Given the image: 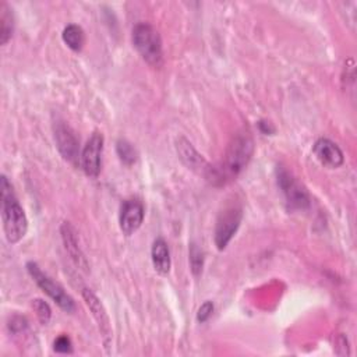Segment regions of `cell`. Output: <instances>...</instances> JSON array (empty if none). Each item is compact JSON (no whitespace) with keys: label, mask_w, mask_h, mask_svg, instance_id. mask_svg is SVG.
<instances>
[{"label":"cell","mask_w":357,"mask_h":357,"mask_svg":"<svg viewBox=\"0 0 357 357\" xmlns=\"http://www.w3.org/2000/svg\"><path fill=\"white\" fill-rule=\"evenodd\" d=\"M103 149V137L100 132H93L86 141L81 152V167L89 177H98L100 172V156Z\"/></svg>","instance_id":"obj_6"},{"label":"cell","mask_w":357,"mask_h":357,"mask_svg":"<svg viewBox=\"0 0 357 357\" xmlns=\"http://www.w3.org/2000/svg\"><path fill=\"white\" fill-rule=\"evenodd\" d=\"M0 198H1V219L3 229L8 243H18L28 230V219L18 204L13 187L6 176L0 178Z\"/></svg>","instance_id":"obj_2"},{"label":"cell","mask_w":357,"mask_h":357,"mask_svg":"<svg viewBox=\"0 0 357 357\" xmlns=\"http://www.w3.org/2000/svg\"><path fill=\"white\" fill-rule=\"evenodd\" d=\"M190 264L195 275H198L202 271V264H204L202 251L195 244H191V248H190Z\"/></svg>","instance_id":"obj_19"},{"label":"cell","mask_w":357,"mask_h":357,"mask_svg":"<svg viewBox=\"0 0 357 357\" xmlns=\"http://www.w3.org/2000/svg\"><path fill=\"white\" fill-rule=\"evenodd\" d=\"M60 233H61V238L66 247V251L68 252V255L71 257V259L74 261V264L81 268V269H88V264L86 259L79 248V243H78V237H77V231L75 229L68 223V222H63L61 227H60Z\"/></svg>","instance_id":"obj_12"},{"label":"cell","mask_w":357,"mask_h":357,"mask_svg":"<svg viewBox=\"0 0 357 357\" xmlns=\"http://www.w3.org/2000/svg\"><path fill=\"white\" fill-rule=\"evenodd\" d=\"M212 311H213V304H212V301H205V303L199 307V310H198V312H197V319H198L199 322L208 321V318L212 315Z\"/></svg>","instance_id":"obj_21"},{"label":"cell","mask_w":357,"mask_h":357,"mask_svg":"<svg viewBox=\"0 0 357 357\" xmlns=\"http://www.w3.org/2000/svg\"><path fill=\"white\" fill-rule=\"evenodd\" d=\"M312 151L317 159L326 167L336 169L344 162L342 149L328 138H319L318 141H315Z\"/></svg>","instance_id":"obj_10"},{"label":"cell","mask_w":357,"mask_h":357,"mask_svg":"<svg viewBox=\"0 0 357 357\" xmlns=\"http://www.w3.org/2000/svg\"><path fill=\"white\" fill-rule=\"evenodd\" d=\"M61 36H63V40L66 42V45L75 52L81 50L85 43V33H84L82 28L77 24H68L63 29Z\"/></svg>","instance_id":"obj_16"},{"label":"cell","mask_w":357,"mask_h":357,"mask_svg":"<svg viewBox=\"0 0 357 357\" xmlns=\"http://www.w3.org/2000/svg\"><path fill=\"white\" fill-rule=\"evenodd\" d=\"M254 152V142L247 131L237 132L226 149L223 162L218 167H211L206 178L212 183H225L236 177L250 162Z\"/></svg>","instance_id":"obj_1"},{"label":"cell","mask_w":357,"mask_h":357,"mask_svg":"<svg viewBox=\"0 0 357 357\" xmlns=\"http://www.w3.org/2000/svg\"><path fill=\"white\" fill-rule=\"evenodd\" d=\"M26 269L29 275L33 278L36 284L42 289L43 293H46L63 311L66 312H74L75 303L71 298L70 294L66 293V290L54 280H52L46 273L40 271V268L35 262H28Z\"/></svg>","instance_id":"obj_4"},{"label":"cell","mask_w":357,"mask_h":357,"mask_svg":"<svg viewBox=\"0 0 357 357\" xmlns=\"http://www.w3.org/2000/svg\"><path fill=\"white\" fill-rule=\"evenodd\" d=\"M279 185L291 208L304 209L310 205V197L307 190L286 170H280L278 176Z\"/></svg>","instance_id":"obj_7"},{"label":"cell","mask_w":357,"mask_h":357,"mask_svg":"<svg viewBox=\"0 0 357 357\" xmlns=\"http://www.w3.org/2000/svg\"><path fill=\"white\" fill-rule=\"evenodd\" d=\"M32 307H33V310H35V312H36L39 321H40L43 325H46V324L49 322L50 317H52V311H50L49 304L45 303L43 300L36 298V300L32 301Z\"/></svg>","instance_id":"obj_18"},{"label":"cell","mask_w":357,"mask_h":357,"mask_svg":"<svg viewBox=\"0 0 357 357\" xmlns=\"http://www.w3.org/2000/svg\"><path fill=\"white\" fill-rule=\"evenodd\" d=\"M132 43L141 57L152 67H159L163 63L162 40L158 31L146 24H137L132 29Z\"/></svg>","instance_id":"obj_3"},{"label":"cell","mask_w":357,"mask_h":357,"mask_svg":"<svg viewBox=\"0 0 357 357\" xmlns=\"http://www.w3.org/2000/svg\"><path fill=\"white\" fill-rule=\"evenodd\" d=\"M13 31H14L13 13L10 7L4 1H1L0 3V43L1 45H6L11 39Z\"/></svg>","instance_id":"obj_15"},{"label":"cell","mask_w":357,"mask_h":357,"mask_svg":"<svg viewBox=\"0 0 357 357\" xmlns=\"http://www.w3.org/2000/svg\"><path fill=\"white\" fill-rule=\"evenodd\" d=\"M243 219V211L237 205L225 208L218 219L215 226V244L218 250H225L231 237L236 234Z\"/></svg>","instance_id":"obj_5"},{"label":"cell","mask_w":357,"mask_h":357,"mask_svg":"<svg viewBox=\"0 0 357 357\" xmlns=\"http://www.w3.org/2000/svg\"><path fill=\"white\" fill-rule=\"evenodd\" d=\"M152 264L159 275H167L170 271V252L167 243L163 238H156L151 250Z\"/></svg>","instance_id":"obj_14"},{"label":"cell","mask_w":357,"mask_h":357,"mask_svg":"<svg viewBox=\"0 0 357 357\" xmlns=\"http://www.w3.org/2000/svg\"><path fill=\"white\" fill-rule=\"evenodd\" d=\"M82 297L85 300V304L88 305V308L91 310L95 321L98 322L99 331L102 333V336L105 337V342H107V337H110L112 335V329H110V324H109V317L106 314L105 307L102 305L100 300L89 290V289H84L82 290Z\"/></svg>","instance_id":"obj_13"},{"label":"cell","mask_w":357,"mask_h":357,"mask_svg":"<svg viewBox=\"0 0 357 357\" xmlns=\"http://www.w3.org/2000/svg\"><path fill=\"white\" fill-rule=\"evenodd\" d=\"M144 220V205L138 199H127L121 204L119 223L126 236H131L139 229Z\"/></svg>","instance_id":"obj_9"},{"label":"cell","mask_w":357,"mask_h":357,"mask_svg":"<svg viewBox=\"0 0 357 357\" xmlns=\"http://www.w3.org/2000/svg\"><path fill=\"white\" fill-rule=\"evenodd\" d=\"M176 148H177V153L180 155V159L183 160V163L191 169V170H195L198 173H202L205 177L208 176L209 170H211V166L205 162V159L192 148V145L184 139V138H180L177 139L176 142Z\"/></svg>","instance_id":"obj_11"},{"label":"cell","mask_w":357,"mask_h":357,"mask_svg":"<svg viewBox=\"0 0 357 357\" xmlns=\"http://www.w3.org/2000/svg\"><path fill=\"white\" fill-rule=\"evenodd\" d=\"M53 349L57 353H71V350H73L71 340L66 335H61L54 340V347Z\"/></svg>","instance_id":"obj_20"},{"label":"cell","mask_w":357,"mask_h":357,"mask_svg":"<svg viewBox=\"0 0 357 357\" xmlns=\"http://www.w3.org/2000/svg\"><path fill=\"white\" fill-rule=\"evenodd\" d=\"M117 153L120 156V159L126 163V165H132L137 159V153H135V149L131 146L130 142L124 141V139H120L117 142Z\"/></svg>","instance_id":"obj_17"},{"label":"cell","mask_w":357,"mask_h":357,"mask_svg":"<svg viewBox=\"0 0 357 357\" xmlns=\"http://www.w3.org/2000/svg\"><path fill=\"white\" fill-rule=\"evenodd\" d=\"M54 141L61 156L70 163H77L78 158H81L78 153L79 142L71 127L64 123H57L54 127Z\"/></svg>","instance_id":"obj_8"}]
</instances>
